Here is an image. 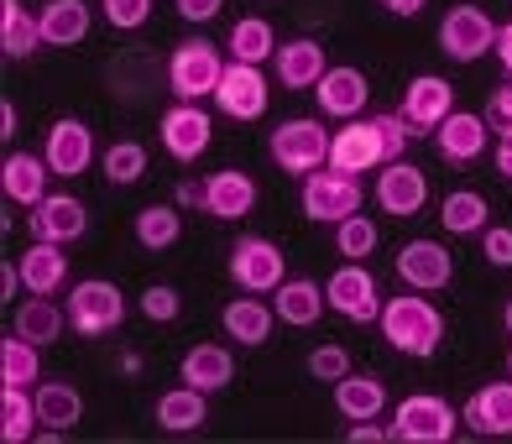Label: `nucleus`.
Returning a JSON list of instances; mask_svg holds the SVG:
<instances>
[{
    "mask_svg": "<svg viewBox=\"0 0 512 444\" xmlns=\"http://www.w3.org/2000/svg\"><path fill=\"white\" fill-rule=\"evenodd\" d=\"M439 48H445V58H455V63H476V58H486L497 48V21L481 6H455V11H445V21H439Z\"/></svg>",
    "mask_w": 512,
    "mask_h": 444,
    "instance_id": "obj_9",
    "label": "nucleus"
},
{
    "mask_svg": "<svg viewBox=\"0 0 512 444\" xmlns=\"http://www.w3.org/2000/svg\"><path fill=\"white\" fill-rule=\"evenodd\" d=\"M173 204L178 209H199V215H204V178H183L173 189Z\"/></svg>",
    "mask_w": 512,
    "mask_h": 444,
    "instance_id": "obj_47",
    "label": "nucleus"
},
{
    "mask_svg": "<svg viewBox=\"0 0 512 444\" xmlns=\"http://www.w3.org/2000/svg\"><path fill=\"white\" fill-rule=\"evenodd\" d=\"M345 439H351V444H387L392 434H387L382 424H371V418H361V424H351V429H345Z\"/></svg>",
    "mask_w": 512,
    "mask_h": 444,
    "instance_id": "obj_48",
    "label": "nucleus"
},
{
    "mask_svg": "<svg viewBox=\"0 0 512 444\" xmlns=\"http://www.w3.org/2000/svg\"><path fill=\"white\" fill-rule=\"evenodd\" d=\"M32 397H37V418H42L53 434H68V429L84 418V397H79L74 382H37Z\"/></svg>",
    "mask_w": 512,
    "mask_h": 444,
    "instance_id": "obj_31",
    "label": "nucleus"
},
{
    "mask_svg": "<svg viewBox=\"0 0 512 444\" xmlns=\"http://www.w3.org/2000/svg\"><path fill=\"white\" fill-rule=\"evenodd\" d=\"M27 230H32V241H58V246H74L84 230H89V209L84 199L74 194H48L32 215H27Z\"/></svg>",
    "mask_w": 512,
    "mask_h": 444,
    "instance_id": "obj_14",
    "label": "nucleus"
},
{
    "mask_svg": "<svg viewBox=\"0 0 512 444\" xmlns=\"http://www.w3.org/2000/svg\"><path fill=\"white\" fill-rule=\"evenodd\" d=\"M272 74L283 89H314L324 74H330V58L314 37H293V42H277L272 53Z\"/></svg>",
    "mask_w": 512,
    "mask_h": 444,
    "instance_id": "obj_20",
    "label": "nucleus"
},
{
    "mask_svg": "<svg viewBox=\"0 0 512 444\" xmlns=\"http://www.w3.org/2000/svg\"><path fill=\"white\" fill-rule=\"evenodd\" d=\"M324 298H330V309L351 324H377L382 319V293H377V277H371L361 262L340 267L330 283H324Z\"/></svg>",
    "mask_w": 512,
    "mask_h": 444,
    "instance_id": "obj_10",
    "label": "nucleus"
},
{
    "mask_svg": "<svg viewBox=\"0 0 512 444\" xmlns=\"http://www.w3.org/2000/svg\"><path fill=\"white\" fill-rule=\"evenodd\" d=\"M215 105H220V115H230V121H262V110H267L262 68L230 58L225 74H220V89H215Z\"/></svg>",
    "mask_w": 512,
    "mask_h": 444,
    "instance_id": "obj_11",
    "label": "nucleus"
},
{
    "mask_svg": "<svg viewBox=\"0 0 512 444\" xmlns=\"http://www.w3.org/2000/svg\"><path fill=\"white\" fill-rule=\"evenodd\" d=\"M63 330H68V309H58V303L42 298V293H32L16 309V335H27L32 345H58Z\"/></svg>",
    "mask_w": 512,
    "mask_h": 444,
    "instance_id": "obj_32",
    "label": "nucleus"
},
{
    "mask_svg": "<svg viewBox=\"0 0 512 444\" xmlns=\"http://www.w3.org/2000/svg\"><path fill=\"white\" fill-rule=\"evenodd\" d=\"M0 283H6V303H11V298H16V283H21V267L6 262V267H0Z\"/></svg>",
    "mask_w": 512,
    "mask_h": 444,
    "instance_id": "obj_53",
    "label": "nucleus"
},
{
    "mask_svg": "<svg viewBox=\"0 0 512 444\" xmlns=\"http://www.w3.org/2000/svg\"><path fill=\"white\" fill-rule=\"evenodd\" d=\"M225 48H230V58H236V63H256V68H262L277 53V32L267 27V16H241L236 27H230Z\"/></svg>",
    "mask_w": 512,
    "mask_h": 444,
    "instance_id": "obj_36",
    "label": "nucleus"
},
{
    "mask_svg": "<svg viewBox=\"0 0 512 444\" xmlns=\"http://www.w3.org/2000/svg\"><path fill=\"white\" fill-rule=\"evenodd\" d=\"M178 309H183V298H178V288H168V283H152V288L142 293V314H147L152 324H173Z\"/></svg>",
    "mask_w": 512,
    "mask_h": 444,
    "instance_id": "obj_42",
    "label": "nucleus"
},
{
    "mask_svg": "<svg viewBox=\"0 0 512 444\" xmlns=\"http://www.w3.org/2000/svg\"><path fill=\"white\" fill-rule=\"evenodd\" d=\"M361 204H366V189H361L356 173L319 168V173L304 178V215L314 225H340V220L361 215Z\"/></svg>",
    "mask_w": 512,
    "mask_h": 444,
    "instance_id": "obj_6",
    "label": "nucleus"
},
{
    "mask_svg": "<svg viewBox=\"0 0 512 444\" xmlns=\"http://www.w3.org/2000/svg\"><path fill=\"white\" fill-rule=\"evenodd\" d=\"M157 136H162V147H168L173 162H194V157L209 152V136H215V131H209V115H204L199 105L178 100V105L157 121Z\"/></svg>",
    "mask_w": 512,
    "mask_h": 444,
    "instance_id": "obj_16",
    "label": "nucleus"
},
{
    "mask_svg": "<svg viewBox=\"0 0 512 444\" xmlns=\"http://www.w3.org/2000/svg\"><path fill=\"white\" fill-rule=\"evenodd\" d=\"M251 204H256V183H251V173H241V168H220V173H209V178H204V215H215V220H246V215H251Z\"/></svg>",
    "mask_w": 512,
    "mask_h": 444,
    "instance_id": "obj_22",
    "label": "nucleus"
},
{
    "mask_svg": "<svg viewBox=\"0 0 512 444\" xmlns=\"http://www.w3.org/2000/svg\"><path fill=\"white\" fill-rule=\"evenodd\" d=\"M272 309L283 324H298V330H309V324H319V314L330 309V298H324L319 283H309V277H283V288L272 293Z\"/></svg>",
    "mask_w": 512,
    "mask_h": 444,
    "instance_id": "obj_27",
    "label": "nucleus"
},
{
    "mask_svg": "<svg viewBox=\"0 0 512 444\" xmlns=\"http://www.w3.org/2000/svg\"><path fill=\"white\" fill-rule=\"evenodd\" d=\"M220 324H225V335L236 340V345H267L272 340V324H277V309H267L262 298H230Z\"/></svg>",
    "mask_w": 512,
    "mask_h": 444,
    "instance_id": "obj_30",
    "label": "nucleus"
},
{
    "mask_svg": "<svg viewBox=\"0 0 512 444\" xmlns=\"http://www.w3.org/2000/svg\"><path fill=\"white\" fill-rule=\"evenodd\" d=\"M283 277H288V256L267 236H241L230 246V283L241 293H277Z\"/></svg>",
    "mask_w": 512,
    "mask_h": 444,
    "instance_id": "obj_8",
    "label": "nucleus"
},
{
    "mask_svg": "<svg viewBox=\"0 0 512 444\" xmlns=\"http://www.w3.org/2000/svg\"><path fill=\"white\" fill-rule=\"evenodd\" d=\"M481 256L492 267H512V230L507 225H486L481 230Z\"/></svg>",
    "mask_w": 512,
    "mask_h": 444,
    "instance_id": "obj_45",
    "label": "nucleus"
},
{
    "mask_svg": "<svg viewBox=\"0 0 512 444\" xmlns=\"http://www.w3.org/2000/svg\"><path fill=\"white\" fill-rule=\"evenodd\" d=\"M382 340L398 350V356H413V361H429L439 340H445V314L434 309L429 298H418L413 288L398 293V298H382Z\"/></svg>",
    "mask_w": 512,
    "mask_h": 444,
    "instance_id": "obj_2",
    "label": "nucleus"
},
{
    "mask_svg": "<svg viewBox=\"0 0 512 444\" xmlns=\"http://www.w3.org/2000/svg\"><path fill=\"white\" fill-rule=\"evenodd\" d=\"M450 110H455V84L439 79V74H418L403 89V110L398 115L408 121V131H429L434 136V126L445 121Z\"/></svg>",
    "mask_w": 512,
    "mask_h": 444,
    "instance_id": "obj_15",
    "label": "nucleus"
},
{
    "mask_svg": "<svg viewBox=\"0 0 512 444\" xmlns=\"http://www.w3.org/2000/svg\"><path fill=\"white\" fill-rule=\"evenodd\" d=\"M382 6H387L392 16H418V11L429 6V0H382Z\"/></svg>",
    "mask_w": 512,
    "mask_h": 444,
    "instance_id": "obj_52",
    "label": "nucleus"
},
{
    "mask_svg": "<svg viewBox=\"0 0 512 444\" xmlns=\"http://www.w3.org/2000/svg\"><path fill=\"white\" fill-rule=\"evenodd\" d=\"M37 350L42 345H32L27 335L11 330L6 340H0V382H6V387H37V371H42Z\"/></svg>",
    "mask_w": 512,
    "mask_h": 444,
    "instance_id": "obj_37",
    "label": "nucleus"
},
{
    "mask_svg": "<svg viewBox=\"0 0 512 444\" xmlns=\"http://www.w3.org/2000/svg\"><path fill=\"white\" fill-rule=\"evenodd\" d=\"M178 382H189V387H199V392H225L230 382H236V356H230L225 345H194L189 356H183V366H178Z\"/></svg>",
    "mask_w": 512,
    "mask_h": 444,
    "instance_id": "obj_24",
    "label": "nucleus"
},
{
    "mask_svg": "<svg viewBox=\"0 0 512 444\" xmlns=\"http://www.w3.org/2000/svg\"><path fill=\"white\" fill-rule=\"evenodd\" d=\"M335 251L340 256H371L377 251V220H366V215L340 220L335 225Z\"/></svg>",
    "mask_w": 512,
    "mask_h": 444,
    "instance_id": "obj_40",
    "label": "nucleus"
},
{
    "mask_svg": "<svg viewBox=\"0 0 512 444\" xmlns=\"http://www.w3.org/2000/svg\"><path fill=\"white\" fill-rule=\"evenodd\" d=\"M42 48H79L89 37V0H48L37 11Z\"/></svg>",
    "mask_w": 512,
    "mask_h": 444,
    "instance_id": "obj_25",
    "label": "nucleus"
},
{
    "mask_svg": "<svg viewBox=\"0 0 512 444\" xmlns=\"http://www.w3.org/2000/svg\"><path fill=\"white\" fill-rule=\"evenodd\" d=\"M267 152H272V162L283 173L309 178V173H319L324 162H330V131H324L319 121H283L272 131Z\"/></svg>",
    "mask_w": 512,
    "mask_h": 444,
    "instance_id": "obj_7",
    "label": "nucleus"
},
{
    "mask_svg": "<svg viewBox=\"0 0 512 444\" xmlns=\"http://www.w3.org/2000/svg\"><path fill=\"white\" fill-rule=\"evenodd\" d=\"M439 225H445L450 236H481V230L492 225V204H486V194H476V189H455V194H445V204H439Z\"/></svg>",
    "mask_w": 512,
    "mask_h": 444,
    "instance_id": "obj_34",
    "label": "nucleus"
},
{
    "mask_svg": "<svg viewBox=\"0 0 512 444\" xmlns=\"http://www.w3.org/2000/svg\"><path fill=\"white\" fill-rule=\"evenodd\" d=\"M42 157H48V168L58 178H79V173H89V162H95V136H89L84 121L63 115V121H53V131H48Z\"/></svg>",
    "mask_w": 512,
    "mask_h": 444,
    "instance_id": "obj_19",
    "label": "nucleus"
},
{
    "mask_svg": "<svg viewBox=\"0 0 512 444\" xmlns=\"http://www.w3.org/2000/svg\"><path fill=\"white\" fill-rule=\"evenodd\" d=\"M335 408H340V418H351V424H361V418H377V413L387 408L382 377H371V371H345V377L335 382Z\"/></svg>",
    "mask_w": 512,
    "mask_h": 444,
    "instance_id": "obj_29",
    "label": "nucleus"
},
{
    "mask_svg": "<svg viewBox=\"0 0 512 444\" xmlns=\"http://www.w3.org/2000/svg\"><path fill=\"white\" fill-rule=\"evenodd\" d=\"M105 178L115 183V189L142 183V178H147V147H142V142H115V147H105Z\"/></svg>",
    "mask_w": 512,
    "mask_h": 444,
    "instance_id": "obj_39",
    "label": "nucleus"
},
{
    "mask_svg": "<svg viewBox=\"0 0 512 444\" xmlns=\"http://www.w3.org/2000/svg\"><path fill=\"white\" fill-rule=\"evenodd\" d=\"M398 277L413 293H439V288H450V277H455V256L439 241H408L398 251Z\"/></svg>",
    "mask_w": 512,
    "mask_h": 444,
    "instance_id": "obj_13",
    "label": "nucleus"
},
{
    "mask_svg": "<svg viewBox=\"0 0 512 444\" xmlns=\"http://www.w3.org/2000/svg\"><path fill=\"white\" fill-rule=\"evenodd\" d=\"M345 371H351V356H345L340 345H319V350H309V377H314V382H340Z\"/></svg>",
    "mask_w": 512,
    "mask_h": 444,
    "instance_id": "obj_43",
    "label": "nucleus"
},
{
    "mask_svg": "<svg viewBox=\"0 0 512 444\" xmlns=\"http://www.w3.org/2000/svg\"><path fill=\"white\" fill-rule=\"evenodd\" d=\"M497 58H502V68H507V79H512V21L507 27H497V48H492Z\"/></svg>",
    "mask_w": 512,
    "mask_h": 444,
    "instance_id": "obj_49",
    "label": "nucleus"
},
{
    "mask_svg": "<svg viewBox=\"0 0 512 444\" xmlns=\"http://www.w3.org/2000/svg\"><path fill=\"white\" fill-rule=\"evenodd\" d=\"M424 199H429V178H424V168H413V162H387V168L377 173V204L387 209L392 220H413L418 209H424Z\"/></svg>",
    "mask_w": 512,
    "mask_h": 444,
    "instance_id": "obj_17",
    "label": "nucleus"
},
{
    "mask_svg": "<svg viewBox=\"0 0 512 444\" xmlns=\"http://www.w3.org/2000/svg\"><path fill=\"white\" fill-rule=\"evenodd\" d=\"M220 74H225V58H220V48L209 37L178 42L173 58H168V89H173V100H189V105L204 100V95H215Z\"/></svg>",
    "mask_w": 512,
    "mask_h": 444,
    "instance_id": "obj_4",
    "label": "nucleus"
},
{
    "mask_svg": "<svg viewBox=\"0 0 512 444\" xmlns=\"http://www.w3.org/2000/svg\"><path fill=\"white\" fill-rule=\"evenodd\" d=\"M204 418H209V392H199L189 382L157 397V429L162 434H194V429H204Z\"/></svg>",
    "mask_w": 512,
    "mask_h": 444,
    "instance_id": "obj_26",
    "label": "nucleus"
},
{
    "mask_svg": "<svg viewBox=\"0 0 512 444\" xmlns=\"http://www.w3.org/2000/svg\"><path fill=\"white\" fill-rule=\"evenodd\" d=\"M0 142H16V105L0 100Z\"/></svg>",
    "mask_w": 512,
    "mask_h": 444,
    "instance_id": "obj_50",
    "label": "nucleus"
},
{
    "mask_svg": "<svg viewBox=\"0 0 512 444\" xmlns=\"http://www.w3.org/2000/svg\"><path fill=\"white\" fill-rule=\"evenodd\" d=\"M314 100H319L324 115H335V121H356V115H366V105H371V84H366L361 68L340 63L314 84Z\"/></svg>",
    "mask_w": 512,
    "mask_h": 444,
    "instance_id": "obj_18",
    "label": "nucleus"
},
{
    "mask_svg": "<svg viewBox=\"0 0 512 444\" xmlns=\"http://www.w3.org/2000/svg\"><path fill=\"white\" fill-rule=\"evenodd\" d=\"M481 115H486V126L497 131V142H507V136H512V79L502 89H492V100H486Z\"/></svg>",
    "mask_w": 512,
    "mask_h": 444,
    "instance_id": "obj_44",
    "label": "nucleus"
},
{
    "mask_svg": "<svg viewBox=\"0 0 512 444\" xmlns=\"http://www.w3.org/2000/svg\"><path fill=\"white\" fill-rule=\"evenodd\" d=\"M408 121L403 115H356V121H345V131H330V162L324 168L335 173H371V168H387V162H398L403 147H408Z\"/></svg>",
    "mask_w": 512,
    "mask_h": 444,
    "instance_id": "obj_1",
    "label": "nucleus"
},
{
    "mask_svg": "<svg viewBox=\"0 0 512 444\" xmlns=\"http://www.w3.org/2000/svg\"><path fill=\"white\" fill-rule=\"evenodd\" d=\"M48 178H53V168H48V157H37V152H11L0 162V189H6L11 204L37 209L48 199Z\"/></svg>",
    "mask_w": 512,
    "mask_h": 444,
    "instance_id": "obj_23",
    "label": "nucleus"
},
{
    "mask_svg": "<svg viewBox=\"0 0 512 444\" xmlns=\"http://www.w3.org/2000/svg\"><path fill=\"white\" fill-rule=\"evenodd\" d=\"M37 397L32 387H0V439L6 444H27L37 434Z\"/></svg>",
    "mask_w": 512,
    "mask_h": 444,
    "instance_id": "obj_35",
    "label": "nucleus"
},
{
    "mask_svg": "<svg viewBox=\"0 0 512 444\" xmlns=\"http://www.w3.org/2000/svg\"><path fill=\"white\" fill-rule=\"evenodd\" d=\"M486 142H492V126H486V115H471V110H450L445 121L434 126V147L450 168H471L486 152Z\"/></svg>",
    "mask_w": 512,
    "mask_h": 444,
    "instance_id": "obj_12",
    "label": "nucleus"
},
{
    "mask_svg": "<svg viewBox=\"0 0 512 444\" xmlns=\"http://www.w3.org/2000/svg\"><path fill=\"white\" fill-rule=\"evenodd\" d=\"M502 324H507V335H512V298H507V309H502Z\"/></svg>",
    "mask_w": 512,
    "mask_h": 444,
    "instance_id": "obj_54",
    "label": "nucleus"
},
{
    "mask_svg": "<svg viewBox=\"0 0 512 444\" xmlns=\"http://www.w3.org/2000/svg\"><path fill=\"white\" fill-rule=\"evenodd\" d=\"M63 283H68V256H63V246H58V241H32V251L21 256V288L53 298Z\"/></svg>",
    "mask_w": 512,
    "mask_h": 444,
    "instance_id": "obj_28",
    "label": "nucleus"
},
{
    "mask_svg": "<svg viewBox=\"0 0 512 444\" xmlns=\"http://www.w3.org/2000/svg\"><path fill=\"white\" fill-rule=\"evenodd\" d=\"M42 48V27L21 0H0V53L6 58H32Z\"/></svg>",
    "mask_w": 512,
    "mask_h": 444,
    "instance_id": "obj_33",
    "label": "nucleus"
},
{
    "mask_svg": "<svg viewBox=\"0 0 512 444\" xmlns=\"http://www.w3.org/2000/svg\"><path fill=\"white\" fill-rule=\"evenodd\" d=\"M220 6H225V0H173V11H178L183 21H194V27H199V21H215Z\"/></svg>",
    "mask_w": 512,
    "mask_h": 444,
    "instance_id": "obj_46",
    "label": "nucleus"
},
{
    "mask_svg": "<svg viewBox=\"0 0 512 444\" xmlns=\"http://www.w3.org/2000/svg\"><path fill=\"white\" fill-rule=\"evenodd\" d=\"M492 162H497V178H507V183H512V136H507V142H497Z\"/></svg>",
    "mask_w": 512,
    "mask_h": 444,
    "instance_id": "obj_51",
    "label": "nucleus"
},
{
    "mask_svg": "<svg viewBox=\"0 0 512 444\" xmlns=\"http://www.w3.org/2000/svg\"><path fill=\"white\" fill-rule=\"evenodd\" d=\"M68 330H79L89 340H100L110 330H121V319H126V298L115 283H100V277H84V283L68 288Z\"/></svg>",
    "mask_w": 512,
    "mask_h": 444,
    "instance_id": "obj_5",
    "label": "nucleus"
},
{
    "mask_svg": "<svg viewBox=\"0 0 512 444\" xmlns=\"http://www.w3.org/2000/svg\"><path fill=\"white\" fill-rule=\"evenodd\" d=\"M100 6H105V21L115 32H136L152 16V0H100Z\"/></svg>",
    "mask_w": 512,
    "mask_h": 444,
    "instance_id": "obj_41",
    "label": "nucleus"
},
{
    "mask_svg": "<svg viewBox=\"0 0 512 444\" xmlns=\"http://www.w3.org/2000/svg\"><path fill=\"white\" fill-rule=\"evenodd\" d=\"M460 424L481 434V439H507L512 434V377L507 382H486L471 403H465Z\"/></svg>",
    "mask_w": 512,
    "mask_h": 444,
    "instance_id": "obj_21",
    "label": "nucleus"
},
{
    "mask_svg": "<svg viewBox=\"0 0 512 444\" xmlns=\"http://www.w3.org/2000/svg\"><path fill=\"white\" fill-rule=\"evenodd\" d=\"M387 434L398 444H450L460 434V413L445 403V397H434V392H413V397L398 403Z\"/></svg>",
    "mask_w": 512,
    "mask_h": 444,
    "instance_id": "obj_3",
    "label": "nucleus"
},
{
    "mask_svg": "<svg viewBox=\"0 0 512 444\" xmlns=\"http://www.w3.org/2000/svg\"><path fill=\"white\" fill-rule=\"evenodd\" d=\"M178 236H183L178 204H152V209L136 215V241H142L147 251H168V246H178Z\"/></svg>",
    "mask_w": 512,
    "mask_h": 444,
    "instance_id": "obj_38",
    "label": "nucleus"
},
{
    "mask_svg": "<svg viewBox=\"0 0 512 444\" xmlns=\"http://www.w3.org/2000/svg\"><path fill=\"white\" fill-rule=\"evenodd\" d=\"M507 377H512V350H507Z\"/></svg>",
    "mask_w": 512,
    "mask_h": 444,
    "instance_id": "obj_55",
    "label": "nucleus"
}]
</instances>
